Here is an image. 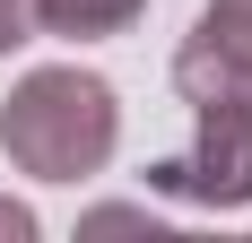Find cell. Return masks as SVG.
Here are the masks:
<instances>
[{
    "label": "cell",
    "instance_id": "6da1fadb",
    "mask_svg": "<svg viewBox=\"0 0 252 243\" xmlns=\"http://www.w3.org/2000/svg\"><path fill=\"white\" fill-rule=\"evenodd\" d=\"M0 148L35 182H87L122 148V104H113V87L96 70H78V61L26 70L9 87V104H0Z\"/></svg>",
    "mask_w": 252,
    "mask_h": 243
},
{
    "label": "cell",
    "instance_id": "7a4b0ae2",
    "mask_svg": "<svg viewBox=\"0 0 252 243\" xmlns=\"http://www.w3.org/2000/svg\"><path fill=\"white\" fill-rule=\"evenodd\" d=\"M157 191L191 209H252V96H200L191 104V156L148 165Z\"/></svg>",
    "mask_w": 252,
    "mask_h": 243
},
{
    "label": "cell",
    "instance_id": "3957f363",
    "mask_svg": "<svg viewBox=\"0 0 252 243\" xmlns=\"http://www.w3.org/2000/svg\"><path fill=\"white\" fill-rule=\"evenodd\" d=\"M148 0H35V26L61 35V44H104V35H130Z\"/></svg>",
    "mask_w": 252,
    "mask_h": 243
},
{
    "label": "cell",
    "instance_id": "277c9868",
    "mask_svg": "<svg viewBox=\"0 0 252 243\" xmlns=\"http://www.w3.org/2000/svg\"><path fill=\"white\" fill-rule=\"evenodd\" d=\"M191 44H200V52H218L235 78H252V0H209V9H200V26H191Z\"/></svg>",
    "mask_w": 252,
    "mask_h": 243
},
{
    "label": "cell",
    "instance_id": "5b68a950",
    "mask_svg": "<svg viewBox=\"0 0 252 243\" xmlns=\"http://www.w3.org/2000/svg\"><path fill=\"white\" fill-rule=\"evenodd\" d=\"M44 26H35V0H0V52H18V44H35Z\"/></svg>",
    "mask_w": 252,
    "mask_h": 243
},
{
    "label": "cell",
    "instance_id": "8992f818",
    "mask_svg": "<svg viewBox=\"0 0 252 243\" xmlns=\"http://www.w3.org/2000/svg\"><path fill=\"white\" fill-rule=\"evenodd\" d=\"M0 243H35V209H18V200H0Z\"/></svg>",
    "mask_w": 252,
    "mask_h": 243
},
{
    "label": "cell",
    "instance_id": "52a82bcc",
    "mask_svg": "<svg viewBox=\"0 0 252 243\" xmlns=\"http://www.w3.org/2000/svg\"><path fill=\"white\" fill-rule=\"evenodd\" d=\"M87 226H96V235H104V226H157V217H148V209H96V217H87Z\"/></svg>",
    "mask_w": 252,
    "mask_h": 243
}]
</instances>
